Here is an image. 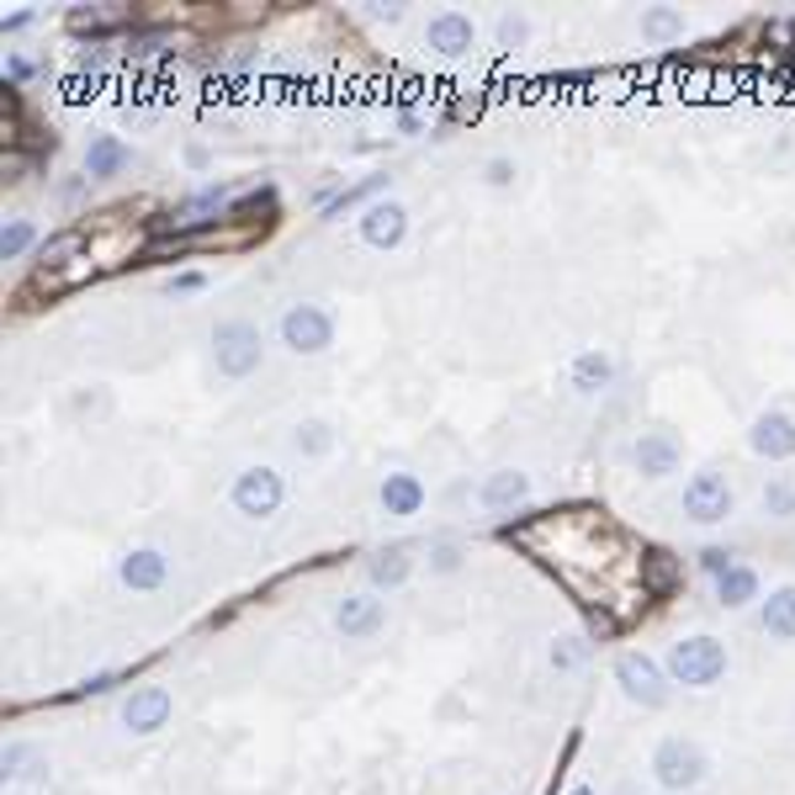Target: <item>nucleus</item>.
<instances>
[{
  "label": "nucleus",
  "instance_id": "nucleus-19",
  "mask_svg": "<svg viewBox=\"0 0 795 795\" xmlns=\"http://www.w3.org/2000/svg\"><path fill=\"white\" fill-rule=\"evenodd\" d=\"M764 631H769V637H780V642H795V589H780V594H769Z\"/></svg>",
  "mask_w": 795,
  "mask_h": 795
},
{
  "label": "nucleus",
  "instance_id": "nucleus-13",
  "mask_svg": "<svg viewBox=\"0 0 795 795\" xmlns=\"http://www.w3.org/2000/svg\"><path fill=\"white\" fill-rule=\"evenodd\" d=\"M403 228H408V213L398 208V202H377L367 217H361V234H367V245L377 249H393L403 239Z\"/></svg>",
  "mask_w": 795,
  "mask_h": 795
},
{
  "label": "nucleus",
  "instance_id": "nucleus-20",
  "mask_svg": "<svg viewBox=\"0 0 795 795\" xmlns=\"http://www.w3.org/2000/svg\"><path fill=\"white\" fill-rule=\"evenodd\" d=\"M611 356H600V350H583L579 361H573V388L579 393H600L605 382H611Z\"/></svg>",
  "mask_w": 795,
  "mask_h": 795
},
{
  "label": "nucleus",
  "instance_id": "nucleus-9",
  "mask_svg": "<svg viewBox=\"0 0 795 795\" xmlns=\"http://www.w3.org/2000/svg\"><path fill=\"white\" fill-rule=\"evenodd\" d=\"M679 457H684V446H679L673 429H652V435L637 440V467H642L647 478H669L673 467H679Z\"/></svg>",
  "mask_w": 795,
  "mask_h": 795
},
{
  "label": "nucleus",
  "instance_id": "nucleus-8",
  "mask_svg": "<svg viewBox=\"0 0 795 795\" xmlns=\"http://www.w3.org/2000/svg\"><path fill=\"white\" fill-rule=\"evenodd\" d=\"M123 721L133 727V732H159V727L170 721V690H159V684L133 690V695L123 701Z\"/></svg>",
  "mask_w": 795,
  "mask_h": 795
},
{
  "label": "nucleus",
  "instance_id": "nucleus-18",
  "mask_svg": "<svg viewBox=\"0 0 795 795\" xmlns=\"http://www.w3.org/2000/svg\"><path fill=\"white\" fill-rule=\"evenodd\" d=\"M637 579H642V594H669L673 583H679V562H673L669 551H647L642 562H637Z\"/></svg>",
  "mask_w": 795,
  "mask_h": 795
},
{
  "label": "nucleus",
  "instance_id": "nucleus-7",
  "mask_svg": "<svg viewBox=\"0 0 795 795\" xmlns=\"http://www.w3.org/2000/svg\"><path fill=\"white\" fill-rule=\"evenodd\" d=\"M615 679H620V690H626L631 701H642V705L669 701V684H663V673H658V663H652L647 652H626V658L615 663Z\"/></svg>",
  "mask_w": 795,
  "mask_h": 795
},
{
  "label": "nucleus",
  "instance_id": "nucleus-3",
  "mask_svg": "<svg viewBox=\"0 0 795 795\" xmlns=\"http://www.w3.org/2000/svg\"><path fill=\"white\" fill-rule=\"evenodd\" d=\"M652 769H658V780H663L669 791H690V785L705 780V753L695 742H684V737H669V742L658 748Z\"/></svg>",
  "mask_w": 795,
  "mask_h": 795
},
{
  "label": "nucleus",
  "instance_id": "nucleus-30",
  "mask_svg": "<svg viewBox=\"0 0 795 795\" xmlns=\"http://www.w3.org/2000/svg\"><path fill=\"white\" fill-rule=\"evenodd\" d=\"M701 562L710 568V573H716V579H721V573H732V551H721V547H710Z\"/></svg>",
  "mask_w": 795,
  "mask_h": 795
},
{
  "label": "nucleus",
  "instance_id": "nucleus-32",
  "mask_svg": "<svg viewBox=\"0 0 795 795\" xmlns=\"http://www.w3.org/2000/svg\"><path fill=\"white\" fill-rule=\"evenodd\" d=\"M579 658H583V652H579L573 642H568V647H557V652H551V663H557V669H573Z\"/></svg>",
  "mask_w": 795,
  "mask_h": 795
},
{
  "label": "nucleus",
  "instance_id": "nucleus-34",
  "mask_svg": "<svg viewBox=\"0 0 795 795\" xmlns=\"http://www.w3.org/2000/svg\"><path fill=\"white\" fill-rule=\"evenodd\" d=\"M197 287H202V276H197V271H186V276H176V281H170V292H197Z\"/></svg>",
  "mask_w": 795,
  "mask_h": 795
},
{
  "label": "nucleus",
  "instance_id": "nucleus-22",
  "mask_svg": "<svg viewBox=\"0 0 795 795\" xmlns=\"http://www.w3.org/2000/svg\"><path fill=\"white\" fill-rule=\"evenodd\" d=\"M716 594H721V605H748V600H753V594H759V579H753V573H748V568H732V573H721V579H716Z\"/></svg>",
  "mask_w": 795,
  "mask_h": 795
},
{
  "label": "nucleus",
  "instance_id": "nucleus-10",
  "mask_svg": "<svg viewBox=\"0 0 795 795\" xmlns=\"http://www.w3.org/2000/svg\"><path fill=\"white\" fill-rule=\"evenodd\" d=\"M429 48L446 54V59H461V54L472 48V16H461V11H440V16L429 22Z\"/></svg>",
  "mask_w": 795,
  "mask_h": 795
},
{
  "label": "nucleus",
  "instance_id": "nucleus-31",
  "mask_svg": "<svg viewBox=\"0 0 795 795\" xmlns=\"http://www.w3.org/2000/svg\"><path fill=\"white\" fill-rule=\"evenodd\" d=\"M764 504L774 510V515H791V510H795V493H791V489H769Z\"/></svg>",
  "mask_w": 795,
  "mask_h": 795
},
{
  "label": "nucleus",
  "instance_id": "nucleus-25",
  "mask_svg": "<svg viewBox=\"0 0 795 795\" xmlns=\"http://www.w3.org/2000/svg\"><path fill=\"white\" fill-rule=\"evenodd\" d=\"M371 579L377 583H388V589H393V583H403L408 579V557H403V551H377V562H371Z\"/></svg>",
  "mask_w": 795,
  "mask_h": 795
},
{
  "label": "nucleus",
  "instance_id": "nucleus-28",
  "mask_svg": "<svg viewBox=\"0 0 795 795\" xmlns=\"http://www.w3.org/2000/svg\"><path fill=\"white\" fill-rule=\"evenodd\" d=\"M525 16H504V22H499V43H504V48H520L525 43Z\"/></svg>",
  "mask_w": 795,
  "mask_h": 795
},
{
  "label": "nucleus",
  "instance_id": "nucleus-33",
  "mask_svg": "<svg viewBox=\"0 0 795 795\" xmlns=\"http://www.w3.org/2000/svg\"><path fill=\"white\" fill-rule=\"evenodd\" d=\"M510 176H515V170H510V159H493V165H489V181L493 186H510Z\"/></svg>",
  "mask_w": 795,
  "mask_h": 795
},
{
  "label": "nucleus",
  "instance_id": "nucleus-26",
  "mask_svg": "<svg viewBox=\"0 0 795 795\" xmlns=\"http://www.w3.org/2000/svg\"><path fill=\"white\" fill-rule=\"evenodd\" d=\"M27 245H32V223H27V217H11V223L0 228V255H5V260H16Z\"/></svg>",
  "mask_w": 795,
  "mask_h": 795
},
{
  "label": "nucleus",
  "instance_id": "nucleus-4",
  "mask_svg": "<svg viewBox=\"0 0 795 795\" xmlns=\"http://www.w3.org/2000/svg\"><path fill=\"white\" fill-rule=\"evenodd\" d=\"M684 515L690 520H727L732 515V489H727V478L721 472H695L690 478V489H684Z\"/></svg>",
  "mask_w": 795,
  "mask_h": 795
},
{
  "label": "nucleus",
  "instance_id": "nucleus-15",
  "mask_svg": "<svg viewBox=\"0 0 795 795\" xmlns=\"http://www.w3.org/2000/svg\"><path fill=\"white\" fill-rule=\"evenodd\" d=\"M419 504H425V489H419V478H408V472H393V478L382 483V510H388V515H419Z\"/></svg>",
  "mask_w": 795,
  "mask_h": 795
},
{
  "label": "nucleus",
  "instance_id": "nucleus-27",
  "mask_svg": "<svg viewBox=\"0 0 795 795\" xmlns=\"http://www.w3.org/2000/svg\"><path fill=\"white\" fill-rule=\"evenodd\" d=\"M382 186H388V176H367V181H361V186H350V191H339L335 202H329V217H339V213H345V208H356L361 197H371V191H382Z\"/></svg>",
  "mask_w": 795,
  "mask_h": 795
},
{
  "label": "nucleus",
  "instance_id": "nucleus-1",
  "mask_svg": "<svg viewBox=\"0 0 795 795\" xmlns=\"http://www.w3.org/2000/svg\"><path fill=\"white\" fill-rule=\"evenodd\" d=\"M669 669L679 684L705 690V684H716V679L727 673V652H721V642H710V637H684V642H673Z\"/></svg>",
  "mask_w": 795,
  "mask_h": 795
},
{
  "label": "nucleus",
  "instance_id": "nucleus-16",
  "mask_svg": "<svg viewBox=\"0 0 795 795\" xmlns=\"http://www.w3.org/2000/svg\"><path fill=\"white\" fill-rule=\"evenodd\" d=\"M133 11L127 5H75L69 11V32H112V27H127Z\"/></svg>",
  "mask_w": 795,
  "mask_h": 795
},
{
  "label": "nucleus",
  "instance_id": "nucleus-29",
  "mask_svg": "<svg viewBox=\"0 0 795 795\" xmlns=\"http://www.w3.org/2000/svg\"><path fill=\"white\" fill-rule=\"evenodd\" d=\"M298 446H303V451H329V429H324V425H307L303 435H298Z\"/></svg>",
  "mask_w": 795,
  "mask_h": 795
},
{
  "label": "nucleus",
  "instance_id": "nucleus-2",
  "mask_svg": "<svg viewBox=\"0 0 795 795\" xmlns=\"http://www.w3.org/2000/svg\"><path fill=\"white\" fill-rule=\"evenodd\" d=\"M281 339L298 350V356H318V350H329L335 345V318L324 313V307H292L287 318H281Z\"/></svg>",
  "mask_w": 795,
  "mask_h": 795
},
{
  "label": "nucleus",
  "instance_id": "nucleus-24",
  "mask_svg": "<svg viewBox=\"0 0 795 795\" xmlns=\"http://www.w3.org/2000/svg\"><path fill=\"white\" fill-rule=\"evenodd\" d=\"M642 32L652 37V43H669V37H679V32H684V11L658 5V11H647V16H642Z\"/></svg>",
  "mask_w": 795,
  "mask_h": 795
},
{
  "label": "nucleus",
  "instance_id": "nucleus-12",
  "mask_svg": "<svg viewBox=\"0 0 795 795\" xmlns=\"http://www.w3.org/2000/svg\"><path fill=\"white\" fill-rule=\"evenodd\" d=\"M753 451L769 457V461L795 457V419H785V414H764V419L753 425Z\"/></svg>",
  "mask_w": 795,
  "mask_h": 795
},
{
  "label": "nucleus",
  "instance_id": "nucleus-5",
  "mask_svg": "<svg viewBox=\"0 0 795 795\" xmlns=\"http://www.w3.org/2000/svg\"><path fill=\"white\" fill-rule=\"evenodd\" d=\"M217 367L228 371V377H249V371L260 367V329L255 324H223L217 329Z\"/></svg>",
  "mask_w": 795,
  "mask_h": 795
},
{
  "label": "nucleus",
  "instance_id": "nucleus-14",
  "mask_svg": "<svg viewBox=\"0 0 795 795\" xmlns=\"http://www.w3.org/2000/svg\"><path fill=\"white\" fill-rule=\"evenodd\" d=\"M525 493H530V478L525 472H493L489 483H483V504H489L493 515H504V510H515Z\"/></svg>",
  "mask_w": 795,
  "mask_h": 795
},
{
  "label": "nucleus",
  "instance_id": "nucleus-17",
  "mask_svg": "<svg viewBox=\"0 0 795 795\" xmlns=\"http://www.w3.org/2000/svg\"><path fill=\"white\" fill-rule=\"evenodd\" d=\"M165 573H170V568H165L159 551H127L123 557V583L127 589H159Z\"/></svg>",
  "mask_w": 795,
  "mask_h": 795
},
{
  "label": "nucleus",
  "instance_id": "nucleus-36",
  "mask_svg": "<svg viewBox=\"0 0 795 795\" xmlns=\"http://www.w3.org/2000/svg\"><path fill=\"white\" fill-rule=\"evenodd\" d=\"M626 795H637V791H626Z\"/></svg>",
  "mask_w": 795,
  "mask_h": 795
},
{
  "label": "nucleus",
  "instance_id": "nucleus-23",
  "mask_svg": "<svg viewBox=\"0 0 795 795\" xmlns=\"http://www.w3.org/2000/svg\"><path fill=\"white\" fill-rule=\"evenodd\" d=\"M43 774H48V764L32 753L27 742H11V748H5V780H43Z\"/></svg>",
  "mask_w": 795,
  "mask_h": 795
},
{
  "label": "nucleus",
  "instance_id": "nucleus-6",
  "mask_svg": "<svg viewBox=\"0 0 795 795\" xmlns=\"http://www.w3.org/2000/svg\"><path fill=\"white\" fill-rule=\"evenodd\" d=\"M276 504H281V472H271V467H249L245 478L234 483V510L249 515V520L276 515Z\"/></svg>",
  "mask_w": 795,
  "mask_h": 795
},
{
  "label": "nucleus",
  "instance_id": "nucleus-21",
  "mask_svg": "<svg viewBox=\"0 0 795 795\" xmlns=\"http://www.w3.org/2000/svg\"><path fill=\"white\" fill-rule=\"evenodd\" d=\"M127 159H133V154H127L117 138H96L91 154H86V170H91V176H117Z\"/></svg>",
  "mask_w": 795,
  "mask_h": 795
},
{
  "label": "nucleus",
  "instance_id": "nucleus-11",
  "mask_svg": "<svg viewBox=\"0 0 795 795\" xmlns=\"http://www.w3.org/2000/svg\"><path fill=\"white\" fill-rule=\"evenodd\" d=\"M382 600H371V594H350V600H339L335 611V626L345 637H371L377 626H382Z\"/></svg>",
  "mask_w": 795,
  "mask_h": 795
},
{
  "label": "nucleus",
  "instance_id": "nucleus-35",
  "mask_svg": "<svg viewBox=\"0 0 795 795\" xmlns=\"http://www.w3.org/2000/svg\"><path fill=\"white\" fill-rule=\"evenodd\" d=\"M573 795H594V791H573Z\"/></svg>",
  "mask_w": 795,
  "mask_h": 795
}]
</instances>
